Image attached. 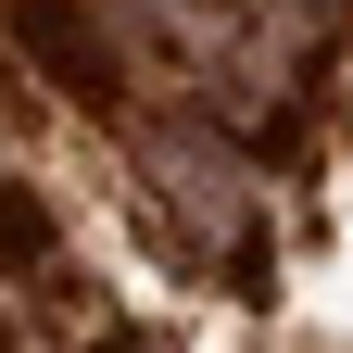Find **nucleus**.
Returning a JSON list of instances; mask_svg holds the SVG:
<instances>
[{
    "instance_id": "f257e3e1",
    "label": "nucleus",
    "mask_w": 353,
    "mask_h": 353,
    "mask_svg": "<svg viewBox=\"0 0 353 353\" xmlns=\"http://www.w3.org/2000/svg\"><path fill=\"white\" fill-rule=\"evenodd\" d=\"M0 38H13L38 63V88H63L76 114H126V88H139L126 38L101 26V0H0Z\"/></svg>"
},
{
    "instance_id": "f03ea898",
    "label": "nucleus",
    "mask_w": 353,
    "mask_h": 353,
    "mask_svg": "<svg viewBox=\"0 0 353 353\" xmlns=\"http://www.w3.org/2000/svg\"><path fill=\"white\" fill-rule=\"evenodd\" d=\"M139 164H152V190H176V214H202V228H228L240 214V152L228 139H202V126H164V139H139Z\"/></svg>"
},
{
    "instance_id": "7ed1b4c3",
    "label": "nucleus",
    "mask_w": 353,
    "mask_h": 353,
    "mask_svg": "<svg viewBox=\"0 0 353 353\" xmlns=\"http://www.w3.org/2000/svg\"><path fill=\"white\" fill-rule=\"evenodd\" d=\"M51 252H63L51 202H38L26 176H0V265H13V278H51Z\"/></svg>"
},
{
    "instance_id": "20e7f679",
    "label": "nucleus",
    "mask_w": 353,
    "mask_h": 353,
    "mask_svg": "<svg viewBox=\"0 0 353 353\" xmlns=\"http://www.w3.org/2000/svg\"><path fill=\"white\" fill-rule=\"evenodd\" d=\"M114 353H164V341H114Z\"/></svg>"
},
{
    "instance_id": "39448f33",
    "label": "nucleus",
    "mask_w": 353,
    "mask_h": 353,
    "mask_svg": "<svg viewBox=\"0 0 353 353\" xmlns=\"http://www.w3.org/2000/svg\"><path fill=\"white\" fill-rule=\"evenodd\" d=\"M0 353H13V328H0Z\"/></svg>"
},
{
    "instance_id": "423d86ee",
    "label": "nucleus",
    "mask_w": 353,
    "mask_h": 353,
    "mask_svg": "<svg viewBox=\"0 0 353 353\" xmlns=\"http://www.w3.org/2000/svg\"><path fill=\"white\" fill-rule=\"evenodd\" d=\"M328 13H353V0H328Z\"/></svg>"
}]
</instances>
